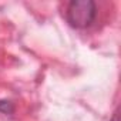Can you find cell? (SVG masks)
Masks as SVG:
<instances>
[{
	"label": "cell",
	"mask_w": 121,
	"mask_h": 121,
	"mask_svg": "<svg viewBox=\"0 0 121 121\" xmlns=\"http://www.w3.org/2000/svg\"><path fill=\"white\" fill-rule=\"evenodd\" d=\"M111 121H120V120H118V111H115V112H114V117H112V120H111Z\"/></svg>",
	"instance_id": "obj_3"
},
{
	"label": "cell",
	"mask_w": 121,
	"mask_h": 121,
	"mask_svg": "<svg viewBox=\"0 0 121 121\" xmlns=\"http://www.w3.org/2000/svg\"><path fill=\"white\" fill-rule=\"evenodd\" d=\"M67 20L76 29L90 27L95 19L97 7L93 0H73L67 7Z\"/></svg>",
	"instance_id": "obj_1"
},
{
	"label": "cell",
	"mask_w": 121,
	"mask_h": 121,
	"mask_svg": "<svg viewBox=\"0 0 121 121\" xmlns=\"http://www.w3.org/2000/svg\"><path fill=\"white\" fill-rule=\"evenodd\" d=\"M0 111L4 114H12L14 111V107L10 101H0Z\"/></svg>",
	"instance_id": "obj_2"
}]
</instances>
